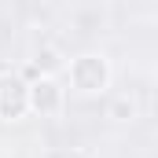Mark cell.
Segmentation results:
<instances>
[{
  "mask_svg": "<svg viewBox=\"0 0 158 158\" xmlns=\"http://www.w3.org/2000/svg\"><path fill=\"white\" fill-rule=\"evenodd\" d=\"M33 70H37L40 77H48V74L63 70V55H59L55 48H40V52H37V59H33Z\"/></svg>",
  "mask_w": 158,
  "mask_h": 158,
  "instance_id": "277c9868",
  "label": "cell"
},
{
  "mask_svg": "<svg viewBox=\"0 0 158 158\" xmlns=\"http://www.w3.org/2000/svg\"><path fill=\"white\" fill-rule=\"evenodd\" d=\"M70 81L81 92H103L107 81H110V66H107L103 55H77L70 63Z\"/></svg>",
  "mask_w": 158,
  "mask_h": 158,
  "instance_id": "6da1fadb",
  "label": "cell"
},
{
  "mask_svg": "<svg viewBox=\"0 0 158 158\" xmlns=\"http://www.w3.org/2000/svg\"><path fill=\"white\" fill-rule=\"evenodd\" d=\"M30 107L37 114H59L63 110V88L55 77H37L30 85Z\"/></svg>",
  "mask_w": 158,
  "mask_h": 158,
  "instance_id": "3957f363",
  "label": "cell"
},
{
  "mask_svg": "<svg viewBox=\"0 0 158 158\" xmlns=\"http://www.w3.org/2000/svg\"><path fill=\"white\" fill-rule=\"evenodd\" d=\"M132 110H136V107H132V103H125V99L114 103V118H132Z\"/></svg>",
  "mask_w": 158,
  "mask_h": 158,
  "instance_id": "5b68a950",
  "label": "cell"
},
{
  "mask_svg": "<svg viewBox=\"0 0 158 158\" xmlns=\"http://www.w3.org/2000/svg\"><path fill=\"white\" fill-rule=\"evenodd\" d=\"M30 110V85L19 74H0V118L15 121Z\"/></svg>",
  "mask_w": 158,
  "mask_h": 158,
  "instance_id": "7a4b0ae2",
  "label": "cell"
}]
</instances>
